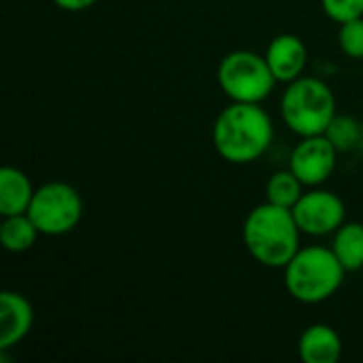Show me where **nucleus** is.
<instances>
[{
	"instance_id": "9",
	"label": "nucleus",
	"mask_w": 363,
	"mask_h": 363,
	"mask_svg": "<svg viewBox=\"0 0 363 363\" xmlns=\"http://www.w3.org/2000/svg\"><path fill=\"white\" fill-rule=\"evenodd\" d=\"M266 60L279 83H291L300 79L308 66L306 43L296 34H279L266 47Z\"/></svg>"
},
{
	"instance_id": "15",
	"label": "nucleus",
	"mask_w": 363,
	"mask_h": 363,
	"mask_svg": "<svg viewBox=\"0 0 363 363\" xmlns=\"http://www.w3.org/2000/svg\"><path fill=\"white\" fill-rule=\"evenodd\" d=\"M304 191H306V185L289 168H285V170H277L268 179L264 194H266V202H272L283 208H294Z\"/></svg>"
},
{
	"instance_id": "17",
	"label": "nucleus",
	"mask_w": 363,
	"mask_h": 363,
	"mask_svg": "<svg viewBox=\"0 0 363 363\" xmlns=\"http://www.w3.org/2000/svg\"><path fill=\"white\" fill-rule=\"evenodd\" d=\"M338 47L351 60H363V17L340 23Z\"/></svg>"
},
{
	"instance_id": "1",
	"label": "nucleus",
	"mask_w": 363,
	"mask_h": 363,
	"mask_svg": "<svg viewBox=\"0 0 363 363\" xmlns=\"http://www.w3.org/2000/svg\"><path fill=\"white\" fill-rule=\"evenodd\" d=\"M274 140V123L262 104L232 102L213 123V147L221 160L245 166L257 162Z\"/></svg>"
},
{
	"instance_id": "2",
	"label": "nucleus",
	"mask_w": 363,
	"mask_h": 363,
	"mask_svg": "<svg viewBox=\"0 0 363 363\" xmlns=\"http://www.w3.org/2000/svg\"><path fill=\"white\" fill-rule=\"evenodd\" d=\"M300 228L291 208L277 206L272 202H264L245 219L242 225V242L249 255L274 270H283L294 255L300 251Z\"/></svg>"
},
{
	"instance_id": "3",
	"label": "nucleus",
	"mask_w": 363,
	"mask_h": 363,
	"mask_svg": "<svg viewBox=\"0 0 363 363\" xmlns=\"http://www.w3.org/2000/svg\"><path fill=\"white\" fill-rule=\"evenodd\" d=\"M283 272L287 294L296 302L313 306L336 296L345 283L347 268L340 264L332 247L311 245L304 249L300 247Z\"/></svg>"
},
{
	"instance_id": "10",
	"label": "nucleus",
	"mask_w": 363,
	"mask_h": 363,
	"mask_svg": "<svg viewBox=\"0 0 363 363\" xmlns=\"http://www.w3.org/2000/svg\"><path fill=\"white\" fill-rule=\"evenodd\" d=\"M34 325V308L30 300L17 291L0 294V351L17 347Z\"/></svg>"
},
{
	"instance_id": "13",
	"label": "nucleus",
	"mask_w": 363,
	"mask_h": 363,
	"mask_svg": "<svg viewBox=\"0 0 363 363\" xmlns=\"http://www.w3.org/2000/svg\"><path fill=\"white\" fill-rule=\"evenodd\" d=\"M332 251L347 268V272H357L363 268V223L345 221L334 234Z\"/></svg>"
},
{
	"instance_id": "8",
	"label": "nucleus",
	"mask_w": 363,
	"mask_h": 363,
	"mask_svg": "<svg viewBox=\"0 0 363 363\" xmlns=\"http://www.w3.org/2000/svg\"><path fill=\"white\" fill-rule=\"evenodd\" d=\"M338 149L328 134L302 136L289 155V170L308 187H321L338 166Z\"/></svg>"
},
{
	"instance_id": "19",
	"label": "nucleus",
	"mask_w": 363,
	"mask_h": 363,
	"mask_svg": "<svg viewBox=\"0 0 363 363\" xmlns=\"http://www.w3.org/2000/svg\"><path fill=\"white\" fill-rule=\"evenodd\" d=\"M55 6H60L62 11H68V13H81V11H87L89 6H94L98 0H53Z\"/></svg>"
},
{
	"instance_id": "12",
	"label": "nucleus",
	"mask_w": 363,
	"mask_h": 363,
	"mask_svg": "<svg viewBox=\"0 0 363 363\" xmlns=\"http://www.w3.org/2000/svg\"><path fill=\"white\" fill-rule=\"evenodd\" d=\"M34 191L36 189L23 170L15 166H4L0 170V215L11 217L28 213Z\"/></svg>"
},
{
	"instance_id": "6",
	"label": "nucleus",
	"mask_w": 363,
	"mask_h": 363,
	"mask_svg": "<svg viewBox=\"0 0 363 363\" xmlns=\"http://www.w3.org/2000/svg\"><path fill=\"white\" fill-rule=\"evenodd\" d=\"M28 215L40 236H66L83 219V198L72 185L49 181L36 187Z\"/></svg>"
},
{
	"instance_id": "18",
	"label": "nucleus",
	"mask_w": 363,
	"mask_h": 363,
	"mask_svg": "<svg viewBox=\"0 0 363 363\" xmlns=\"http://www.w3.org/2000/svg\"><path fill=\"white\" fill-rule=\"evenodd\" d=\"M321 9L336 23L363 17V0H321Z\"/></svg>"
},
{
	"instance_id": "16",
	"label": "nucleus",
	"mask_w": 363,
	"mask_h": 363,
	"mask_svg": "<svg viewBox=\"0 0 363 363\" xmlns=\"http://www.w3.org/2000/svg\"><path fill=\"white\" fill-rule=\"evenodd\" d=\"M328 138L336 145L340 153L355 151L363 143V125L351 115H336L328 128Z\"/></svg>"
},
{
	"instance_id": "7",
	"label": "nucleus",
	"mask_w": 363,
	"mask_h": 363,
	"mask_svg": "<svg viewBox=\"0 0 363 363\" xmlns=\"http://www.w3.org/2000/svg\"><path fill=\"white\" fill-rule=\"evenodd\" d=\"M291 211L300 232L315 238L334 234L347 221V206L342 198L321 187H308Z\"/></svg>"
},
{
	"instance_id": "11",
	"label": "nucleus",
	"mask_w": 363,
	"mask_h": 363,
	"mask_svg": "<svg viewBox=\"0 0 363 363\" xmlns=\"http://www.w3.org/2000/svg\"><path fill=\"white\" fill-rule=\"evenodd\" d=\"M340 334L325 323L308 325L298 340V357L302 363H336L342 357Z\"/></svg>"
},
{
	"instance_id": "14",
	"label": "nucleus",
	"mask_w": 363,
	"mask_h": 363,
	"mask_svg": "<svg viewBox=\"0 0 363 363\" xmlns=\"http://www.w3.org/2000/svg\"><path fill=\"white\" fill-rule=\"evenodd\" d=\"M38 236H40V232H38V228L34 225V221L30 219L28 213L2 217L0 242L4 247V251H9V253H26L36 245Z\"/></svg>"
},
{
	"instance_id": "5",
	"label": "nucleus",
	"mask_w": 363,
	"mask_h": 363,
	"mask_svg": "<svg viewBox=\"0 0 363 363\" xmlns=\"http://www.w3.org/2000/svg\"><path fill=\"white\" fill-rule=\"evenodd\" d=\"M217 81L221 91L232 102L262 104L279 83L272 74L266 55L251 49H236L221 57L217 68Z\"/></svg>"
},
{
	"instance_id": "4",
	"label": "nucleus",
	"mask_w": 363,
	"mask_h": 363,
	"mask_svg": "<svg viewBox=\"0 0 363 363\" xmlns=\"http://www.w3.org/2000/svg\"><path fill=\"white\" fill-rule=\"evenodd\" d=\"M279 108L285 125L300 138L325 134L338 115L332 87L323 79L308 74L287 83Z\"/></svg>"
}]
</instances>
